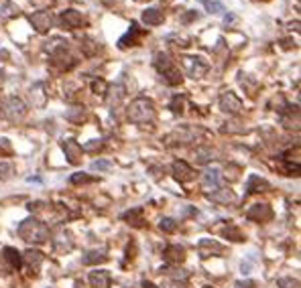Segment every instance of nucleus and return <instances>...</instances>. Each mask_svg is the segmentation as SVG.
Listing matches in <instances>:
<instances>
[{"mask_svg":"<svg viewBox=\"0 0 301 288\" xmlns=\"http://www.w3.org/2000/svg\"><path fill=\"white\" fill-rule=\"evenodd\" d=\"M72 185H85V183H94L96 179L94 176H88L85 173H75V174H72Z\"/></svg>","mask_w":301,"mask_h":288,"instance_id":"nucleus-34","label":"nucleus"},{"mask_svg":"<svg viewBox=\"0 0 301 288\" xmlns=\"http://www.w3.org/2000/svg\"><path fill=\"white\" fill-rule=\"evenodd\" d=\"M43 260H45V256H43L39 250H27L23 254V262L27 264V268L31 270V274H37L39 266L43 264Z\"/></svg>","mask_w":301,"mask_h":288,"instance_id":"nucleus-18","label":"nucleus"},{"mask_svg":"<svg viewBox=\"0 0 301 288\" xmlns=\"http://www.w3.org/2000/svg\"><path fill=\"white\" fill-rule=\"evenodd\" d=\"M61 148L66 152V159L70 165H79L81 163V146L74 138H66L61 142Z\"/></svg>","mask_w":301,"mask_h":288,"instance_id":"nucleus-13","label":"nucleus"},{"mask_svg":"<svg viewBox=\"0 0 301 288\" xmlns=\"http://www.w3.org/2000/svg\"><path fill=\"white\" fill-rule=\"evenodd\" d=\"M277 286L279 288H299V280L291 278V276H285V278H279L277 280Z\"/></svg>","mask_w":301,"mask_h":288,"instance_id":"nucleus-36","label":"nucleus"},{"mask_svg":"<svg viewBox=\"0 0 301 288\" xmlns=\"http://www.w3.org/2000/svg\"><path fill=\"white\" fill-rule=\"evenodd\" d=\"M204 288H214V286H204Z\"/></svg>","mask_w":301,"mask_h":288,"instance_id":"nucleus-48","label":"nucleus"},{"mask_svg":"<svg viewBox=\"0 0 301 288\" xmlns=\"http://www.w3.org/2000/svg\"><path fill=\"white\" fill-rule=\"evenodd\" d=\"M0 110H2V116L10 122H20L27 116V106L25 102L16 98V96H8L0 102Z\"/></svg>","mask_w":301,"mask_h":288,"instance_id":"nucleus-4","label":"nucleus"},{"mask_svg":"<svg viewBox=\"0 0 301 288\" xmlns=\"http://www.w3.org/2000/svg\"><path fill=\"white\" fill-rule=\"evenodd\" d=\"M163 258H165L169 264H175V266H177V264H181V262L185 260V248L179 246V243H171V246L165 248Z\"/></svg>","mask_w":301,"mask_h":288,"instance_id":"nucleus-17","label":"nucleus"},{"mask_svg":"<svg viewBox=\"0 0 301 288\" xmlns=\"http://www.w3.org/2000/svg\"><path fill=\"white\" fill-rule=\"evenodd\" d=\"M218 102H220V110L226 114H240V110H242V102L234 92H224Z\"/></svg>","mask_w":301,"mask_h":288,"instance_id":"nucleus-10","label":"nucleus"},{"mask_svg":"<svg viewBox=\"0 0 301 288\" xmlns=\"http://www.w3.org/2000/svg\"><path fill=\"white\" fill-rule=\"evenodd\" d=\"M171 173H173V176L179 183H187V181H191L193 176H196L193 169L185 161H175L173 165H171Z\"/></svg>","mask_w":301,"mask_h":288,"instance_id":"nucleus-15","label":"nucleus"},{"mask_svg":"<svg viewBox=\"0 0 301 288\" xmlns=\"http://www.w3.org/2000/svg\"><path fill=\"white\" fill-rule=\"evenodd\" d=\"M183 106H185V98L179 96V94L169 102V110H171V112H175V114H181V112H183Z\"/></svg>","mask_w":301,"mask_h":288,"instance_id":"nucleus-33","label":"nucleus"},{"mask_svg":"<svg viewBox=\"0 0 301 288\" xmlns=\"http://www.w3.org/2000/svg\"><path fill=\"white\" fill-rule=\"evenodd\" d=\"M269 189H271L269 181L261 179L259 174H250V176H248V181H246V193H248V195H254V193H265V191H269Z\"/></svg>","mask_w":301,"mask_h":288,"instance_id":"nucleus-19","label":"nucleus"},{"mask_svg":"<svg viewBox=\"0 0 301 288\" xmlns=\"http://www.w3.org/2000/svg\"><path fill=\"white\" fill-rule=\"evenodd\" d=\"M198 18H200V14H198L196 10H189V14L181 18V23H183V25H187V23H191V20H198Z\"/></svg>","mask_w":301,"mask_h":288,"instance_id":"nucleus-41","label":"nucleus"},{"mask_svg":"<svg viewBox=\"0 0 301 288\" xmlns=\"http://www.w3.org/2000/svg\"><path fill=\"white\" fill-rule=\"evenodd\" d=\"M2 254H4V260L12 266V268H20V266H23V256H20V252H18V250H14V248L6 246V248L2 250Z\"/></svg>","mask_w":301,"mask_h":288,"instance_id":"nucleus-25","label":"nucleus"},{"mask_svg":"<svg viewBox=\"0 0 301 288\" xmlns=\"http://www.w3.org/2000/svg\"><path fill=\"white\" fill-rule=\"evenodd\" d=\"M79 49L85 57H92L100 51V45H98V41H94L92 37H81L79 39Z\"/></svg>","mask_w":301,"mask_h":288,"instance_id":"nucleus-22","label":"nucleus"},{"mask_svg":"<svg viewBox=\"0 0 301 288\" xmlns=\"http://www.w3.org/2000/svg\"><path fill=\"white\" fill-rule=\"evenodd\" d=\"M222 235H224V237H228V239H232V241H244L242 231H240L238 228H234V226H228V228L222 231Z\"/></svg>","mask_w":301,"mask_h":288,"instance_id":"nucleus-31","label":"nucleus"},{"mask_svg":"<svg viewBox=\"0 0 301 288\" xmlns=\"http://www.w3.org/2000/svg\"><path fill=\"white\" fill-rule=\"evenodd\" d=\"M124 221H128L131 226H135V228H141L145 221H143V207H135V209H131V211H126V213H122L120 215Z\"/></svg>","mask_w":301,"mask_h":288,"instance_id":"nucleus-23","label":"nucleus"},{"mask_svg":"<svg viewBox=\"0 0 301 288\" xmlns=\"http://www.w3.org/2000/svg\"><path fill=\"white\" fill-rule=\"evenodd\" d=\"M198 2L204 4V8L212 14H218V12H224V4H222V0H198Z\"/></svg>","mask_w":301,"mask_h":288,"instance_id":"nucleus-29","label":"nucleus"},{"mask_svg":"<svg viewBox=\"0 0 301 288\" xmlns=\"http://www.w3.org/2000/svg\"><path fill=\"white\" fill-rule=\"evenodd\" d=\"M126 116L133 124H139V126L150 124L155 120V104L149 98H137L126 108Z\"/></svg>","mask_w":301,"mask_h":288,"instance_id":"nucleus-3","label":"nucleus"},{"mask_svg":"<svg viewBox=\"0 0 301 288\" xmlns=\"http://www.w3.org/2000/svg\"><path fill=\"white\" fill-rule=\"evenodd\" d=\"M210 161H214V150L208 146H200L196 150V163L198 165H208Z\"/></svg>","mask_w":301,"mask_h":288,"instance_id":"nucleus-28","label":"nucleus"},{"mask_svg":"<svg viewBox=\"0 0 301 288\" xmlns=\"http://www.w3.org/2000/svg\"><path fill=\"white\" fill-rule=\"evenodd\" d=\"M12 174H14L12 165H10V163H4V161H0V181H8Z\"/></svg>","mask_w":301,"mask_h":288,"instance_id":"nucleus-35","label":"nucleus"},{"mask_svg":"<svg viewBox=\"0 0 301 288\" xmlns=\"http://www.w3.org/2000/svg\"><path fill=\"white\" fill-rule=\"evenodd\" d=\"M143 35H145V31L139 29V23H131V29L126 31V35L120 37L118 47H120V49H126V47H135V45H139V39H141Z\"/></svg>","mask_w":301,"mask_h":288,"instance_id":"nucleus-12","label":"nucleus"},{"mask_svg":"<svg viewBox=\"0 0 301 288\" xmlns=\"http://www.w3.org/2000/svg\"><path fill=\"white\" fill-rule=\"evenodd\" d=\"M143 288H157L153 282H149V280H143Z\"/></svg>","mask_w":301,"mask_h":288,"instance_id":"nucleus-45","label":"nucleus"},{"mask_svg":"<svg viewBox=\"0 0 301 288\" xmlns=\"http://www.w3.org/2000/svg\"><path fill=\"white\" fill-rule=\"evenodd\" d=\"M102 146H104V144H102V140H90V142H88V144H85V146H83L81 150H88V152H94L96 148L100 150Z\"/></svg>","mask_w":301,"mask_h":288,"instance_id":"nucleus-39","label":"nucleus"},{"mask_svg":"<svg viewBox=\"0 0 301 288\" xmlns=\"http://www.w3.org/2000/svg\"><path fill=\"white\" fill-rule=\"evenodd\" d=\"M18 237L27 243H45L49 239V228L47 224H43L37 217H27L25 221H20V226L16 230Z\"/></svg>","mask_w":301,"mask_h":288,"instance_id":"nucleus-1","label":"nucleus"},{"mask_svg":"<svg viewBox=\"0 0 301 288\" xmlns=\"http://www.w3.org/2000/svg\"><path fill=\"white\" fill-rule=\"evenodd\" d=\"M29 23L33 25V29L37 33H49V29L53 27V14L49 10H39V12H33L29 16Z\"/></svg>","mask_w":301,"mask_h":288,"instance_id":"nucleus-7","label":"nucleus"},{"mask_svg":"<svg viewBox=\"0 0 301 288\" xmlns=\"http://www.w3.org/2000/svg\"><path fill=\"white\" fill-rule=\"evenodd\" d=\"M53 0H31V4H35V6H41V4H51Z\"/></svg>","mask_w":301,"mask_h":288,"instance_id":"nucleus-43","label":"nucleus"},{"mask_svg":"<svg viewBox=\"0 0 301 288\" xmlns=\"http://www.w3.org/2000/svg\"><path fill=\"white\" fill-rule=\"evenodd\" d=\"M222 252H224L222 243H218L216 239L204 237V239H200V243H198V254H200L202 260H208V258H212V256H220Z\"/></svg>","mask_w":301,"mask_h":288,"instance_id":"nucleus-11","label":"nucleus"},{"mask_svg":"<svg viewBox=\"0 0 301 288\" xmlns=\"http://www.w3.org/2000/svg\"><path fill=\"white\" fill-rule=\"evenodd\" d=\"M53 250L57 254H68V252L74 250V235H72L70 230H66V228L57 230V233L53 237Z\"/></svg>","mask_w":301,"mask_h":288,"instance_id":"nucleus-6","label":"nucleus"},{"mask_svg":"<svg viewBox=\"0 0 301 288\" xmlns=\"http://www.w3.org/2000/svg\"><path fill=\"white\" fill-rule=\"evenodd\" d=\"M163 20H165V14L159 8H147V10H143V23L149 25V27H159V25H163Z\"/></svg>","mask_w":301,"mask_h":288,"instance_id":"nucleus-20","label":"nucleus"},{"mask_svg":"<svg viewBox=\"0 0 301 288\" xmlns=\"http://www.w3.org/2000/svg\"><path fill=\"white\" fill-rule=\"evenodd\" d=\"M88 282L92 288H106L110 282V274L106 272V270H94L88 274Z\"/></svg>","mask_w":301,"mask_h":288,"instance_id":"nucleus-21","label":"nucleus"},{"mask_svg":"<svg viewBox=\"0 0 301 288\" xmlns=\"http://www.w3.org/2000/svg\"><path fill=\"white\" fill-rule=\"evenodd\" d=\"M66 118H68L70 122L79 124V122H83L85 118H88V110H85L83 106H74V108H70L68 112H66Z\"/></svg>","mask_w":301,"mask_h":288,"instance_id":"nucleus-24","label":"nucleus"},{"mask_svg":"<svg viewBox=\"0 0 301 288\" xmlns=\"http://www.w3.org/2000/svg\"><path fill=\"white\" fill-rule=\"evenodd\" d=\"M163 272L169 276V280H173V282H181V284H185V280L189 278V272H187V270H183V268H165Z\"/></svg>","mask_w":301,"mask_h":288,"instance_id":"nucleus-27","label":"nucleus"},{"mask_svg":"<svg viewBox=\"0 0 301 288\" xmlns=\"http://www.w3.org/2000/svg\"><path fill=\"white\" fill-rule=\"evenodd\" d=\"M2 79H4V71L0 69V83H2Z\"/></svg>","mask_w":301,"mask_h":288,"instance_id":"nucleus-46","label":"nucleus"},{"mask_svg":"<svg viewBox=\"0 0 301 288\" xmlns=\"http://www.w3.org/2000/svg\"><path fill=\"white\" fill-rule=\"evenodd\" d=\"M159 288H185V284H181V282H173V280H165Z\"/></svg>","mask_w":301,"mask_h":288,"instance_id":"nucleus-40","label":"nucleus"},{"mask_svg":"<svg viewBox=\"0 0 301 288\" xmlns=\"http://www.w3.org/2000/svg\"><path fill=\"white\" fill-rule=\"evenodd\" d=\"M208 199H210L212 203L228 205V203H234V201H236V195H234V191H232V189H228V187H220V189H216V191L208 193Z\"/></svg>","mask_w":301,"mask_h":288,"instance_id":"nucleus-16","label":"nucleus"},{"mask_svg":"<svg viewBox=\"0 0 301 288\" xmlns=\"http://www.w3.org/2000/svg\"><path fill=\"white\" fill-rule=\"evenodd\" d=\"M14 14H18V6L14 2H2L0 4V16L2 18H10Z\"/></svg>","mask_w":301,"mask_h":288,"instance_id":"nucleus-32","label":"nucleus"},{"mask_svg":"<svg viewBox=\"0 0 301 288\" xmlns=\"http://www.w3.org/2000/svg\"><path fill=\"white\" fill-rule=\"evenodd\" d=\"M234 20H236V16H234V14H226V16H224V25L228 27V25H232V23H234Z\"/></svg>","mask_w":301,"mask_h":288,"instance_id":"nucleus-44","label":"nucleus"},{"mask_svg":"<svg viewBox=\"0 0 301 288\" xmlns=\"http://www.w3.org/2000/svg\"><path fill=\"white\" fill-rule=\"evenodd\" d=\"M108 260V256H106V252L104 250H92V252H88L83 256V264L85 266H92V264H102V262H106Z\"/></svg>","mask_w":301,"mask_h":288,"instance_id":"nucleus-26","label":"nucleus"},{"mask_svg":"<svg viewBox=\"0 0 301 288\" xmlns=\"http://www.w3.org/2000/svg\"><path fill=\"white\" fill-rule=\"evenodd\" d=\"M246 219L248 221H256V224H263V221H269L273 219V209L269 205H261V203H256L252 205L248 211H246Z\"/></svg>","mask_w":301,"mask_h":288,"instance_id":"nucleus-14","label":"nucleus"},{"mask_svg":"<svg viewBox=\"0 0 301 288\" xmlns=\"http://www.w3.org/2000/svg\"><path fill=\"white\" fill-rule=\"evenodd\" d=\"M159 230L163 233H175L177 231V221L175 219H171V217H163L159 221Z\"/></svg>","mask_w":301,"mask_h":288,"instance_id":"nucleus-30","label":"nucleus"},{"mask_svg":"<svg viewBox=\"0 0 301 288\" xmlns=\"http://www.w3.org/2000/svg\"><path fill=\"white\" fill-rule=\"evenodd\" d=\"M236 286H238V288H254L256 286V282L254 280H240V282H236Z\"/></svg>","mask_w":301,"mask_h":288,"instance_id":"nucleus-42","label":"nucleus"},{"mask_svg":"<svg viewBox=\"0 0 301 288\" xmlns=\"http://www.w3.org/2000/svg\"><path fill=\"white\" fill-rule=\"evenodd\" d=\"M112 167L110 161H94L92 163V171H108Z\"/></svg>","mask_w":301,"mask_h":288,"instance_id":"nucleus-38","label":"nucleus"},{"mask_svg":"<svg viewBox=\"0 0 301 288\" xmlns=\"http://www.w3.org/2000/svg\"><path fill=\"white\" fill-rule=\"evenodd\" d=\"M83 23H85L83 14L77 12V10H74V8L63 10L61 16H59V25H61L63 29H68V31H75V29H79Z\"/></svg>","mask_w":301,"mask_h":288,"instance_id":"nucleus-8","label":"nucleus"},{"mask_svg":"<svg viewBox=\"0 0 301 288\" xmlns=\"http://www.w3.org/2000/svg\"><path fill=\"white\" fill-rule=\"evenodd\" d=\"M153 65H155V69L159 71V75L165 79L167 85H179V83H181V79H183V77H181V71L177 69L175 61L171 59L169 53L157 51V53L153 55Z\"/></svg>","mask_w":301,"mask_h":288,"instance_id":"nucleus-2","label":"nucleus"},{"mask_svg":"<svg viewBox=\"0 0 301 288\" xmlns=\"http://www.w3.org/2000/svg\"><path fill=\"white\" fill-rule=\"evenodd\" d=\"M181 65H183L187 77H191V79L204 77V75L208 73V69H210V65H208L202 57H189V55L181 57Z\"/></svg>","mask_w":301,"mask_h":288,"instance_id":"nucleus-5","label":"nucleus"},{"mask_svg":"<svg viewBox=\"0 0 301 288\" xmlns=\"http://www.w3.org/2000/svg\"><path fill=\"white\" fill-rule=\"evenodd\" d=\"M135 2H147V0H135Z\"/></svg>","mask_w":301,"mask_h":288,"instance_id":"nucleus-47","label":"nucleus"},{"mask_svg":"<svg viewBox=\"0 0 301 288\" xmlns=\"http://www.w3.org/2000/svg\"><path fill=\"white\" fill-rule=\"evenodd\" d=\"M222 181H224L222 171L218 167H212V169H206V173L202 176V187L206 191H216V189H220Z\"/></svg>","mask_w":301,"mask_h":288,"instance_id":"nucleus-9","label":"nucleus"},{"mask_svg":"<svg viewBox=\"0 0 301 288\" xmlns=\"http://www.w3.org/2000/svg\"><path fill=\"white\" fill-rule=\"evenodd\" d=\"M92 92L100 94V96H106V92H108V83H106L104 79H94L92 81Z\"/></svg>","mask_w":301,"mask_h":288,"instance_id":"nucleus-37","label":"nucleus"}]
</instances>
